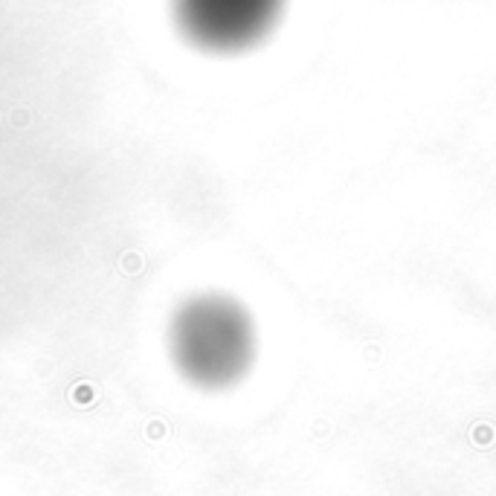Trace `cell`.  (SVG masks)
Wrapping results in <instances>:
<instances>
[{
  "label": "cell",
  "instance_id": "cell-1",
  "mask_svg": "<svg viewBox=\"0 0 496 496\" xmlns=\"http://www.w3.org/2000/svg\"><path fill=\"white\" fill-rule=\"evenodd\" d=\"M177 371L201 389H229L255 363V322L239 299L201 293L186 299L169 328Z\"/></svg>",
  "mask_w": 496,
  "mask_h": 496
},
{
  "label": "cell",
  "instance_id": "cell-2",
  "mask_svg": "<svg viewBox=\"0 0 496 496\" xmlns=\"http://www.w3.org/2000/svg\"><path fill=\"white\" fill-rule=\"evenodd\" d=\"M288 0H174L186 38L209 53H241L265 41Z\"/></svg>",
  "mask_w": 496,
  "mask_h": 496
}]
</instances>
